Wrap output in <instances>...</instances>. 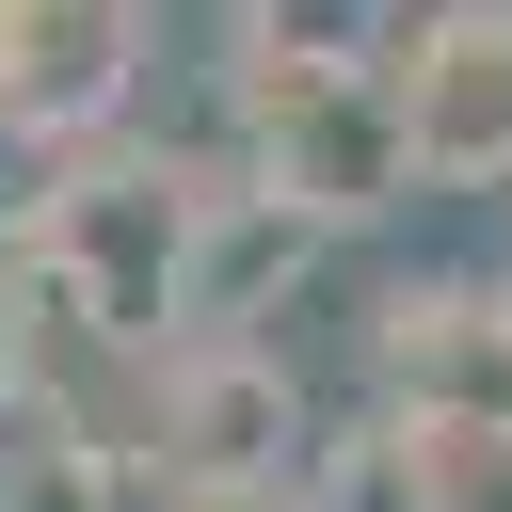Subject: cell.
<instances>
[{"instance_id":"1","label":"cell","mask_w":512,"mask_h":512,"mask_svg":"<svg viewBox=\"0 0 512 512\" xmlns=\"http://www.w3.org/2000/svg\"><path fill=\"white\" fill-rule=\"evenodd\" d=\"M192 224H208V176L96 144V160H64V176L16 208V256H0V272H16L48 320H80V336H112V352H160V368H176Z\"/></svg>"},{"instance_id":"2","label":"cell","mask_w":512,"mask_h":512,"mask_svg":"<svg viewBox=\"0 0 512 512\" xmlns=\"http://www.w3.org/2000/svg\"><path fill=\"white\" fill-rule=\"evenodd\" d=\"M368 384L400 432L432 448H512V288H384L368 320Z\"/></svg>"},{"instance_id":"3","label":"cell","mask_w":512,"mask_h":512,"mask_svg":"<svg viewBox=\"0 0 512 512\" xmlns=\"http://www.w3.org/2000/svg\"><path fill=\"white\" fill-rule=\"evenodd\" d=\"M144 96V16L128 0H0V128L96 160L112 112Z\"/></svg>"},{"instance_id":"4","label":"cell","mask_w":512,"mask_h":512,"mask_svg":"<svg viewBox=\"0 0 512 512\" xmlns=\"http://www.w3.org/2000/svg\"><path fill=\"white\" fill-rule=\"evenodd\" d=\"M240 176H256V192H288L320 240H336V224H368V208H400V192H416V112H400V64L320 80L304 112H272Z\"/></svg>"},{"instance_id":"5","label":"cell","mask_w":512,"mask_h":512,"mask_svg":"<svg viewBox=\"0 0 512 512\" xmlns=\"http://www.w3.org/2000/svg\"><path fill=\"white\" fill-rule=\"evenodd\" d=\"M160 464L176 496H256V480H304V384L288 352H176L160 368Z\"/></svg>"},{"instance_id":"6","label":"cell","mask_w":512,"mask_h":512,"mask_svg":"<svg viewBox=\"0 0 512 512\" xmlns=\"http://www.w3.org/2000/svg\"><path fill=\"white\" fill-rule=\"evenodd\" d=\"M400 112H416V176L496 192L512 176V0H432L400 32Z\"/></svg>"},{"instance_id":"7","label":"cell","mask_w":512,"mask_h":512,"mask_svg":"<svg viewBox=\"0 0 512 512\" xmlns=\"http://www.w3.org/2000/svg\"><path fill=\"white\" fill-rule=\"evenodd\" d=\"M320 224L256 176H208V224H192V304H176V352H256V320L304 288Z\"/></svg>"},{"instance_id":"8","label":"cell","mask_w":512,"mask_h":512,"mask_svg":"<svg viewBox=\"0 0 512 512\" xmlns=\"http://www.w3.org/2000/svg\"><path fill=\"white\" fill-rule=\"evenodd\" d=\"M400 32H416V16H368V0H240V16H224V112H240V144H256L272 112H304L320 80L400 64Z\"/></svg>"},{"instance_id":"9","label":"cell","mask_w":512,"mask_h":512,"mask_svg":"<svg viewBox=\"0 0 512 512\" xmlns=\"http://www.w3.org/2000/svg\"><path fill=\"white\" fill-rule=\"evenodd\" d=\"M112 432H80L64 400H32V432L0 448V512H112Z\"/></svg>"},{"instance_id":"10","label":"cell","mask_w":512,"mask_h":512,"mask_svg":"<svg viewBox=\"0 0 512 512\" xmlns=\"http://www.w3.org/2000/svg\"><path fill=\"white\" fill-rule=\"evenodd\" d=\"M16 304H32V288L0 272V416H16V368H32V320H16Z\"/></svg>"},{"instance_id":"11","label":"cell","mask_w":512,"mask_h":512,"mask_svg":"<svg viewBox=\"0 0 512 512\" xmlns=\"http://www.w3.org/2000/svg\"><path fill=\"white\" fill-rule=\"evenodd\" d=\"M176 512H304V480H256V496H176Z\"/></svg>"},{"instance_id":"12","label":"cell","mask_w":512,"mask_h":512,"mask_svg":"<svg viewBox=\"0 0 512 512\" xmlns=\"http://www.w3.org/2000/svg\"><path fill=\"white\" fill-rule=\"evenodd\" d=\"M496 288H512V256H496Z\"/></svg>"}]
</instances>
